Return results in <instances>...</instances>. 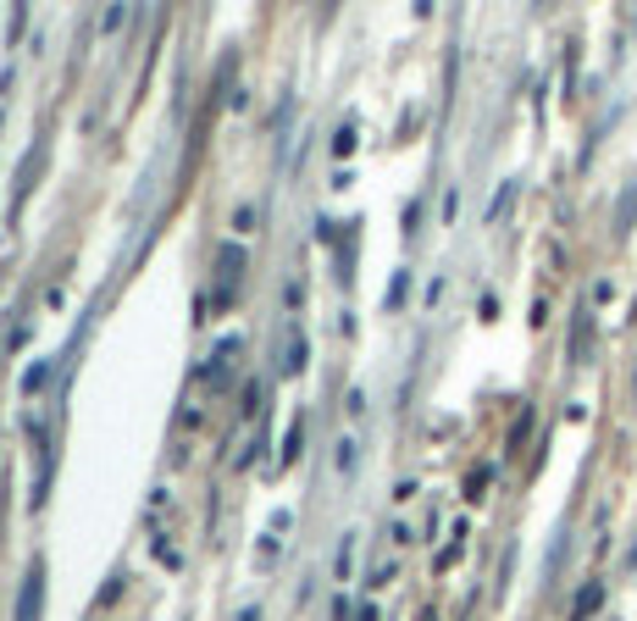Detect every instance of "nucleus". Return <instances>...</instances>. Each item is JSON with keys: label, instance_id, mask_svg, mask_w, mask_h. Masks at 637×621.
I'll return each instance as SVG.
<instances>
[{"label": "nucleus", "instance_id": "obj_1", "mask_svg": "<svg viewBox=\"0 0 637 621\" xmlns=\"http://www.w3.org/2000/svg\"><path fill=\"white\" fill-rule=\"evenodd\" d=\"M39 610H45V566L34 561L23 577V594H18V621H39Z\"/></svg>", "mask_w": 637, "mask_h": 621}, {"label": "nucleus", "instance_id": "obj_2", "mask_svg": "<svg viewBox=\"0 0 637 621\" xmlns=\"http://www.w3.org/2000/svg\"><path fill=\"white\" fill-rule=\"evenodd\" d=\"M217 266H222V295H217V306H228L233 289H239V273H244V250L239 244H222L217 250Z\"/></svg>", "mask_w": 637, "mask_h": 621}, {"label": "nucleus", "instance_id": "obj_3", "mask_svg": "<svg viewBox=\"0 0 637 621\" xmlns=\"http://www.w3.org/2000/svg\"><path fill=\"white\" fill-rule=\"evenodd\" d=\"M593 355V311H577V327H571V361L582 367Z\"/></svg>", "mask_w": 637, "mask_h": 621}, {"label": "nucleus", "instance_id": "obj_4", "mask_svg": "<svg viewBox=\"0 0 637 621\" xmlns=\"http://www.w3.org/2000/svg\"><path fill=\"white\" fill-rule=\"evenodd\" d=\"M599 605H604V588H599V583H588V588L577 594V605H571V616H577V621H588V616H593Z\"/></svg>", "mask_w": 637, "mask_h": 621}, {"label": "nucleus", "instance_id": "obj_5", "mask_svg": "<svg viewBox=\"0 0 637 621\" xmlns=\"http://www.w3.org/2000/svg\"><path fill=\"white\" fill-rule=\"evenodd\" d=\"M305 333H289V349H283V372H305Z\"/></svg>", "mask_w": 637, "mask_h": 621}, {"label": "nucleus", "instance_id": "obj_6", "mask_svg": "<svg viewBox=\"0 0 637 621\" xmlns=\"http://www.w3.org/2000/svg\"><path fill=\"white\" fill-rule=\"evenodd\" d=\"M45 383H50V367H45V361H39V367H28V372H23V389H28V394H39V389H45Z\"/></svg>", "mask_w": 637, "mask_h": 621}, {"label": "nucleus", "instance_id": "obj_7", "mask_svg": "<svg viewBox=\"0 0 637 621\" xmlns=\"http://www.w3.org/2000/svg\"><path fill=\"white\" fill-rule=\"evenodd\" d=\"M300 444H305V416L289 427V438H283V461H294V450H300Z\"/></svg>", "mask_w": 637, "mask_h": 621}, {"label": "nucleus", "instance_id": "obj_8", "mask_svg": "<svg viewBox=\"0 0 637 621\" xmlns=\"http://www.w3.org/2000/svg\"><path fill=\"white\" fill-rule=\"evenodd\" d=\"M338 472H344V478L355 472V438H338Z\"/></svg>", "mask_w": 637, "mask_h": 621}, {"label": "nucleus", "instance_id": "obj_9", "mask_svg": "<svg viewBox=\"0 0 637 621\" xmlns=\"http://www.w3.org/2000/svg\"><path fill=\"white\" fill-rule=\"evenodd\" d=\"M349 150H355V128H338L333 134V156H349Z\"/></svg>", "mask_w": 637, "mask_h": 621}, {"label": "nucleus", "instance_id": "obj_10", "mask_svg": "<svg viewBox=\"0 0 637 621\" xmlns=\"http://www.w3.org/2000/svg\"><path fill=\"white\" fill-rule=\"evenodd\" d=\"M349 561H355V539L344 532V550H338V577H349Z\"/></svg>", "mask_w": 637, "mask_h": 621}, {"label": "nucleus", "instance_id": "obj_11", "mask_svg": "<svg viewBox=\"0 0 637 621\" xmlns=\"http://www.w3.org/2000/svg\"><path fill=\"white\" fill-rule=\"evenodd\" d=\"M233 621H260V610H239V616H233Z\"/></svg>", "mask_w": 637, "mask_h": 621}]
</instances>
